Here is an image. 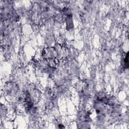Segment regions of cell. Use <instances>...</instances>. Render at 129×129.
I'll return each instance as SVG.
<instances>
[{
    "mask_svg": "<svg viewBox=\"0 0 129 129\" xmlns=\"http://www.w3.org/2000/svg\"><path fill=\"white\" fill-rule=\"evenodd\" d=\"M43 56L46 59H55L57 57V52L54 48H47L42 52Z\"/></svg>",
    "mask_w": 129,
    "mask_h": 129,
    "instance_id": "cell-1",
    "label": "cell"
}]
</instances>
